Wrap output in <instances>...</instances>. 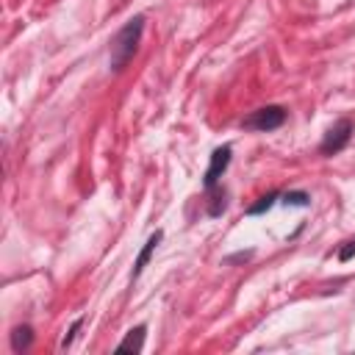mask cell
I'll return each instance as SVG.
<instances>
[{"label": "cell", "mask_w": 355, "mask_h": 355, "mask_svg": "<svg viewBox=\"0 0 355 355\" xmlns=\"http://www.w3.org/2000/svg\"><path fill=\"white\" fill-rule=\"evenodd\" d=\"M31 341H33V330H31L28 324L14 327V333H11V349H14V352L28 349V347H31Z\"/></svg>", "instance_id": "7"}, {"label": "cell", "mask_w": 355, "mask_h": 355, "mask_svg": "<svg viewBox=\"0 0 355 355\" xmlns=\"http://www.w3.org/2000/svg\"><path fill=\"white\" fill-rule=\"evenodd\" d=\"M275 200H277V194L272 191V194H266V197H261V200H258L255 205H250V208H247V214H250V216H255V214H263V211H269V208L275 205Z\"/></svg>", "instance_id": "8"}, {"label": "cell", "mask_w": 355, "mask_h": 355, "mask_svg": "<svg viewBox=\"0 0 355 355\" xmlns=\"http://www.w3.org/2000/svg\"><path fill=\"white\" fill-rule=\"evenodd\" d=\"M283 202H286V205H308L311 197H308L305 191H288V194H283Z\"/></svg>", "instance_id": "9"}, {"label": "cell", "mask_w": 355, "mask_h": 355, "mask_svg": "<svg viewBox=\"0 0 355 355\" xmlns=\"http://www.w3.org/2000/svg\"><path fill=\"white\" fill-rule=\"evenodd\" d=\"M283 122H286V111L280 105H263V108L252 111L244 119V128H252V130H275Z\"/></svg>", "instance_id": "2"}, {"label": "cell", "mask_w": 355, "mask_h": 355, "mask_svg": "<svg viewBox=\"0 0 355 355\" xmlns=\"http://www.w3.org/2000/svg\"><path fill=\"white\" fill-rule=\"evenodd\" d=\"M144 333H147V327H144V324H139V327L128 330V336L116 344V349H119V352H139V349L144 347Z\"/></svg>", "instance_id": "6"}, {"label": "cell", "mask_w": 355, "mask_h": 355, "mask_svg": "<svg viewBox=\"0 0 355 355\" xmlns=\"http://www.w3.org/2000/svg\"><path fill=\"white\" fill-rule=\"evenodd\" d=\"M227 164H230V147L227 144L225 147H216L211 153V164H208V172H205V189H214L216 186V180L222 178V172L227 169Z\"/></svg>", "instance_id": "4"}, {"label": "cell", "mask_w": 355, "mask_h": 355, "mask_svg": "<svg viewBox=\"0 0 355 355\" xmlns=\"http://www.w3.org/2000/svg\"><path fill=\"white\" fill-rule=\"evenodd\" d=\"M355 258V239H349V241H344V247L338 250V261H352Z\"/></svg>", "instance_id": "10"}, {"label": "cell", "mask_w": 355, "mask_h": 355, "mask_svg": "<svg viewBox=\"0 0 355 355\" xmlns=\"http://www.w3.org/2000/svg\"><path fill=\"white\" fill-rule=\"evenodd\" d=\"M80 322H83V319H75V322H72V327H69V333L64 336V341H61V347H69V344H72V336L78 333V327H80Z\"/></svg>", "instance_id": "11"}, {"label": "cell", "mask_w": 355, "mask_h": 355, "mask_svg": "<svg viewBox=\"0 0 355 355\" xmlns=\"http://www.w3.org/2000/svg\"><path fill=\"white\" fill-rule=\"evenodd\" d=\"M141 31H144V17H133V19L111 39V67H114V69H122V67L133 58V53H136V47H139V39H141Z\"/></svg>", "instance_id": "1"}, {"label": "cell", "mask_w": 355, "mask_h": 355, "mask_svg": "<svg viewBox=\"0 0 355 355\" xmlns=\"http://www.w3.org/2000/svg\"><path fill=\"white\" fill-rule=\"evenodd\" d=\"M349 136H352V122H349V119H338V122L324 133V139H322V144H319V153H322V155H333V153L344 150L347 141H349Z\"/></svg>", "instance_id": "3"}, {"label": "cell", "mask_w": 355, "mask_h": 355, "mask_svg": "<svg viewBox=\"0 0 355 355\" xmlns=\"http://www.w3.org/2000/svg\"><path fill=\"white\" fill-rule=\"evenodd\" d=\"M161 236H164V233H161V230H155V233H153V236H150V239L144 241V247H141V252H139V258H136V263H133V280H136V277L141 275V269L147 266V261H150V255H153V250L158 247V241H161Z\"/></svg>", "instance_id": "5"}]
</instances>
